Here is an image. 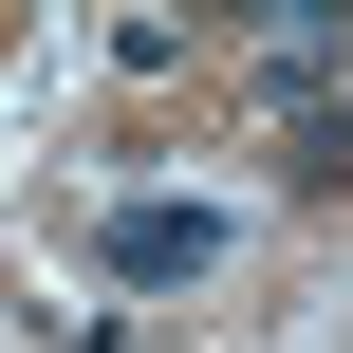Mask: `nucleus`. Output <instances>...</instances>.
<instances>
[{"label": "nucleus", "mask_w": 353, "mask_h": 353, "mask_svg": "<svg viewBox=\"0 0 353 353\" xmlns=\"http://www.w3.org/2000/svg\"><path fill=\"white\" fill-rule=\"evenodd\" d=\"M93 261H112V279H205V261H223V205H112Z\"/></svg>", "instance_id": "nucleus-1"}]
</instances>
